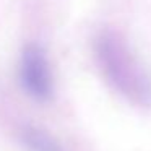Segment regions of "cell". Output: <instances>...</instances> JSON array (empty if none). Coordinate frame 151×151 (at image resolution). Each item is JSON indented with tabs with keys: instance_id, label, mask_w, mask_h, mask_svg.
Segmentation results:
<instances>
[{
	"instance_id": "7a4b0ae2",
	"label": "cell",
	"mask_w": 151,
	"mask_h": 151,
	"mask_svg": "<svg viewBox=\"0 0 151 151\" xmlns=\"http://www.w3.org/2000/svg\"><path fill=\"white\" fill-rule=\"evenodd\" d=\"M20 83L28 96L36 101H49L54 94V81L47 55L37 44L24 47L20 60Z\"/></svg>"
},
{
	"instance_id": "6da1fadb",
	"label": "cell",
	"mask_w": 151,
	"mask_h": 151,
	"mask_svg": "<svg viewBox=\"0 0 151 151\" xmlns=\"http://www.w3.org/2000/svg\"><path fill=\"white\" fill-rule=\"evenodd\" d=\"M94 50L102 73L120 94L137 104H151V80L124 39L114 33H104L98 37Z\"/></svg>"
},
{
	"instance_id": "3957f363",
	"label": "cell",
	"mask_w": 151,
	"mask_h": 151,
	"mask_svg": "<svg viewBox=\"0 0 151 151\" xmlns=\"http://www.w3.org/2000/svg\"><path fill=\"white\" fill-rule=\"evenodd\" d=\"M20 140L29 151H65L47 132L33 125H26L21 128Z\"/></svg>"
}]
</instances>
